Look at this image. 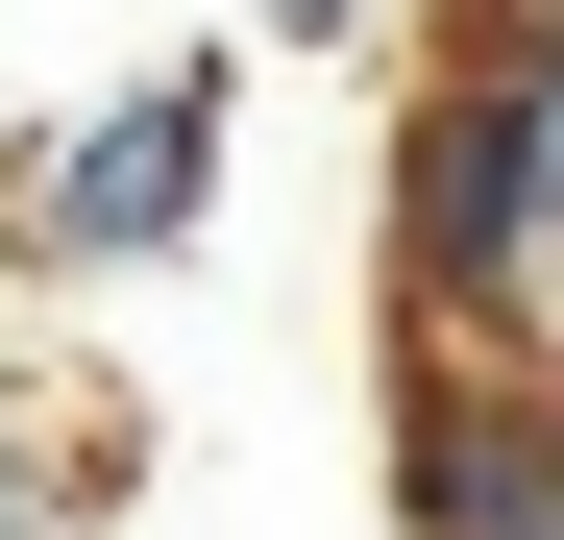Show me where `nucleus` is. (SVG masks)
<instances>
[{"mask_svg": "<svg viewBox=\"0 0 564 540\" xmlns=\"http://www.w3.org/2000/svg\"><path fill=\"white\" fill-rule=\"evenodd\" d=\"M221 172H246V50H148L0 172V270L25 295H148V270L221 246Z\"/></svg>", "mask_w": 564, "mask_h": 540, "instance_id": "obj_1", "label": "nucleus"}, {"mask_svg": "<svg viewBox=\"0 0 564 540\" xmlns=\"http://www.w3.org/2000/svg\"><path fill=\"white\" fill-rule=\"evenodd\" d=\"M368 492L393 540H564V393L442 320H368Z\"/></svg>", "mask_w": 564, "mask_h": 540, "instance_id": "obj_2", "label": "nucleus"}, {"mask_svg": "<svg viewBox=\"0 0 564 540\" xmlns=\"http://www.w3.org/2000/svg\"><path fill=\"white\" fill-rule=\"evenodd\" d=\"M148 393L123 369H0V540H123L148 516Z\"/></svg>", "mask_w": 564, "mask_h": 540, "instance_id": "obj_3", "label": "nucleus"}, {"mask_svg": "<svg viewBox=\"0 0 564 540\" xmlns=\"http://www.w3.org/2000/svg\"><path fill=\"white\" fill-rule=\"evenodd\" d=\"M442 0H246V50H417Z\"/></svg>", "mask_w": 564, "mask_h": 540, "instance_id": "obj_4", "label": "nucleus"}]
</instances>
